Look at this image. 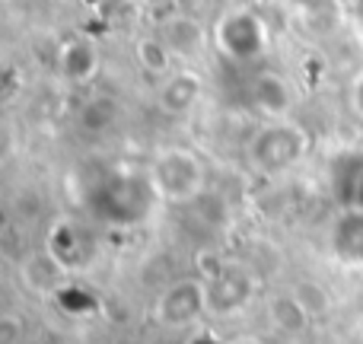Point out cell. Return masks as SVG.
I'll return each mask as SVG.
<instances>
[{
    "instance_id": "1",
    "label": "cell",
    "mask_w": 363,
    "mask_h": 344,
    "mask_svg": "<svg viewBox=\"0 0 363 344\" xmlns=\"http://www.w3.org/2000/svg\"><path fill=\"white\" fill-rule=\"evenodd\" d=\"M150 188L163 201L188 204L204 192V163L188 147H166L150 163Z\"/></svg>"
},
{
    "instance_id": "2",
    "label": "cell",
    "mask_w": 363,
    "mask_h": 344,
    "mask_svg": "<svg viewBox=\"0 0 363 344\" xmlns=\"http://www.w3.org/2000/svg\"><path fill=\"white\" fill-rule=\"evenodd\" d=\"M306 147H309L306 131H300L296 125H290V121H284V118H274L268 128H262V131L252 138L249 160L262 172H284L300 163Z\"/></svg>"
},
{
    "instance_id": "3",
    "label": "cell",
    "mask_w": 363,
    "mask_h": 344,
    "mask_svg": "<svg viewBox=\"0 0 363 344\" xmlns=\"http://www.w3.org/2000/svg\"><path fill=\"white\" fill-rule=\"evenodd\" d=\"M157 322L166 328H188L201 319L204 313H211V300H207V281H176L160 294L157 300Z\"/></svg>"
},
{
    "instance_id": "4",
    "label": "cell",
    "mask_w": 363,
    "mask_h": 344,
    "mask_svg": "<svg viewBox=\"0 0 363 344\" xmlns=\"http://www.w3.org/2000/svg\"><path fill=\"white\" fill-rule=\"evenodd\" d=\"M217 45L226 51L233 61H252L264 51L268 45V32H264L262 19L249 10H230L217 26Z\"/></svg>"
},
{
    "instance_id": "5",
    "label": "cell",
    "mask_w": 363,
    "mask_h": 344,
    "mask_svg": "<svg viewBox=\"0 0 363 344\" xmlns=\"http://www.w3.org/2000/svg\"><path fill=\"white\" fill-rule=\"evenodd\" d=\"M252 294H255V281L249 271L242 268H220V274H213L207 281V300H211V313H239L242 306H249Z\"/></svg>"
},
{
    "instance_id": "6",
    "label": "cell",
    "mask_w": 363,
    "mask_h": 344,
    "mask_svg": "<svg viewBox=\"0 0 363 344\" xmlns=\"http://www.w3.org/2000/svg\"><path fill=\"white\" fill-rule=\"evenodd\" d=\"M67 265L61 262L57 255H51L48 249L29 255L23 265H19V281H23L26 290L38 296H55L57 290L67 284Z\"/></svg>"
},
{
    "instance_id": "7",
    "label": "cell",
    "mask_w": 363,
    "mask_h": 344,
    "mask_svg": "<svg viewBox=\"0 0 363 344\" xmlns=\"http://www.w3.org/2000/svg\"><path fill=\"white\" fill-rule=\"evenodd\" d=\"M201 96H204V80H201L194 70H172V74L160 83L157 99L166 115H185L198 106Z\"/></svg>"
},
{
    "instance_id": "8",
    "label": "cell",
    "mask_w": 363,
    "mask_h": 344,
    "mask_svg": "<svg viewBox=\"0 0 363 344\" xmlns=\"http://www.w3.org/2000/svg\"><path fill=\"white\" fill-rule=\"evenodd\" d=\"M57 67L67 77L70 83H89L96 80L102 61H99V48L89 38H67L57 51Z\"/></svg>"
},
{
    "instance_id": "9",
    "label": "cell",
    "mask_w": 363,
    "mask_h": 344,
    "mask_svg": "<svg viewBox=\"0 0 363 344\" xmlns=\"http://www.w3.org/2000/svg\"><path fill=\"white\" fill-rule=\"evenodd\" d=\"M160 38L169 45V51L176 57L194 61V57H201V51H204V45H207V29L194 16H172L169 23L163 26V35Z\"/></svg>"
},
{
    "instance_id": "10",
    "label": "cell",
    "mask_w": 363,
    "mask_h": 344,
    "mask_svg": "<svg viewBox=\"0 0 363 344\" xmlns=\"http://www.w3.org/2000/svg\"><path fill=\"white\" fill-rule=\"evenodd\" d=\"M252 99L268 118H284L290 109V87L284 83V77L277 74H262L252 87Z\"/></svg>"
},
{
    "instance_id": "11",
    "label": "cell",
    "mask_w": 363,
    "mask_h": 344,
    "mask_svg": "<svg viewBox=\"0 0 363 344\" xmlns=\"http://www.w3.org/2000/svg\"><path fill=\"white\" fill-rule=\"evenodd\" d=\"M268 319L271 326L277 328V332L284 335H306L309 328V313L300 306V300H296L294 294H284V296H274L268 306Z\"/></svg>"
},
{
    "instance_id": "12",
    "label": "cell",
    "mask_w": 363,
    "mask_h": 344,
    "mask_svg": "<svg viewBox=\"0 0 363 344\" xmlns=\"http://www.w3.org/2000/svg\"><path fill=\"white\" fill-rule=\"evenodd\" d=\"M134 55H138L140 67H144L150 77H169L172 70H176L172 67V64H176V55L169 51V45H166L163 38H153V35L140 38Z\"/></svg>"
},
{
    "instance_id": "13",
    "label": "cell",
    "mask_w": 363,
    "mask_h": 344,
    "mask_svg": "<svg viewBox=\"0 0 363 344\" xmlns=\"http://www.w3.org/2000/svg\"><path fill=\"white\" fill-rule=\"evenodd\" d=\"M48 252L57 255L67 268H74V262H80V236L70 223H57L48 236Z\"/></svg>"
},
{
    "instance_id": "14",
    "label": "cell",
    "mask_w": 363,
    "mask_h": 344,
    "mask_svg": "<svg viewBox=\"0 0 363 344\" xmlns=\"http://www.w3.org/2000/svg\"><path fill=\"white\" fill-rule=\"evenodd\" d=\"M290 294L300 300V306L309 313V319H319V316H325L328 309H332V294H328L319 281H303V284H296Z\"/></svg>"
},
{
    "instance_id": "15",
    "label": "cell",
    "mask_w": 363,
    "mask_h": 344,
    "mask_svg": "<svg viewBox=\"0 0 363 344\" xmlns=\"http://www.w3.org/2000/svg\"><path fill=\"white\" fill-rule=\"evenodd\" d=\"M19 332H23V326H19V319H16V316H10V313H6L4 319H0V344H16Z\"/></svg>"
},
{
    "instance_id": "16",
    "label": "cell",
    "mask_w": 363,
    "mask_h": 344,
    "mask_svg": "<svg viewBox=\"0 0 363 344\" xmlns=\"http://www.w3.org/2000/svg\"><path fill=\"white\" fill-rule=\"evenodd\" d=\"M351 106L363 118V74H357V80H354V87H351Z\"/></svg>"
},
{
    "instance_id": "17",
    "label": "cell",
    "mask_w": 363,
    "mask_h": 344,
    "mask_svg": "<svg viewBox=\"0 0 363 344\" xmlns=\"http://www.w3.org/2000/svg\"><path fill=\"white\" fill-rule=\"evenodd\" d=\"M191 344H233V341H220L217 335H198V338H191Z\"/></svg>"
},
{
    "instance_id": "18",
    "label": "cell",
    "mask_w": 363,
    "mask_h": 344,
    "mask_svg": "<svg viewBox=\"0 0 363 344\" xmlns=\"http://www.w3.org/2000/svg\"><path fill=\"white\" fill-rule=\"evenodd\" d=\"M233 344H264V341H258V338H236Z\"/></svg>"
}]
</instances>
